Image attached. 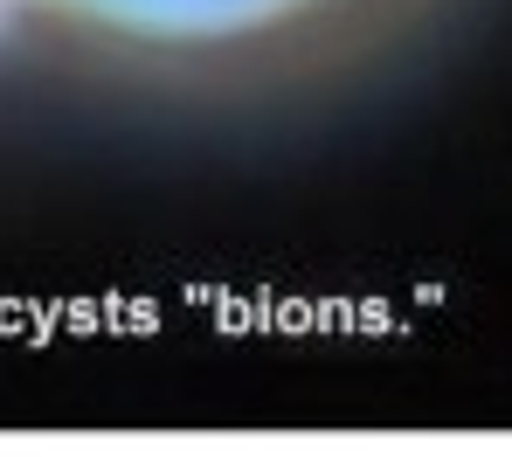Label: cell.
Returning <instances> with one entry per match:
<instances>
[{
  "label": "cell",
  "mask_w": 512,
  "mask_h": 457,
  "mask_svg": "<svg viewBox=\"0 0 512 457\" xmlns=\"http://www.w3.org/2000/svg\"><path fill=\"white\" fill-rule=\"evenodd\" d=\"M21 7H28V0H0V35L14 28V14H21Z\"/></svg>",
  "instance_id": "cell-2"
},
{
  "label": "cell",
  "mask_w": 512,
  "mask_h": 457,
  "mask_svg": "<svg viewBox=\"0 0 512 457\" xmlns=\"http://www.w3.org/2000/svg\"><path fill=\"white\" fill-rule=\"evenodd\" d=\"M49 21H70L97 42H132V49H229L256 42L270 28H291L319 0H28Z\"/></svg>",
  "instance_id": "cell-1"
}]
</instances>
